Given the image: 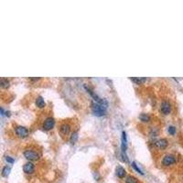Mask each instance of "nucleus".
Returning <instances> with one entry per match:
<instances>
[{
  "instance_id": "1",
  "label": "nucleus",
  "mask_w": 183,
  "mask_h": 183,
  "mask_svg": "<svg viewBox=\"0 0 183 183\" xmlns=\"http://www.w3.org/2000/svg\"><path fill=\"white\" fill-rule=\"evenodd\" d=\"M24 156L29 161H37L40 158V153L34 148H28L24 151Z\"/></svg>"
},
{
  "instance_id": "2",
  "label": "nucleus",
  "mask_w": 183,
  "mask_h": 183,
  "mask_svg": "<svg viewBox=\"0 0 183 183\" xmlns=\"http://www.w3.org/2000/svg\"><path fill=\"white\" fill-rule=\"evenodd\" d=\"M92 110L95 115L97 116H103L106 114V107H105L102 105H99L97 103H92Z\"/></svg>"
},
{
  "instance_id": "3",
  "label": "nucleus",
  "mask_w": 183,
  "mask_h": 183,
  "mask_svg": "<svg viewBox=\"0 0 183 183\" xmlns=\"http://www.w3.org/2000/svg\"><path fill=\"white\" fill-rule=\"evenodd\" d=\"M176 161H177L176 157L171 155V154H168V155H166L163 157L162 165H164V166H166V167H168V166H170V165L175 164Z\"/></svg>"
},
{
  "instance_id": "4",
  "label": "nucleus",
  "mask_w": 183,
  "mask_h": 183,
  "mask_svg": "<svg viewBox=\"0 0 183 183\" xmlns=\"http://www.w3.org/2000/svg\"><path fill=\"white\" fill-rule=\"evenodd\" d=\"M15 132L17 134V136L18 137H21V138H25L28 136V129L27 127L25 126H17L16 129H15Z\"/></svg>"
},
{
  "instance_id": "5",
  "label": "nucleus",
  "mask_w": 183,
  "mask_h": 183,
  "mask_svg": "<svg viewBox=\"0 0 183 183\" xmlns=\"http://www.w3.org/2000/svg\"><path fill=\"white\" fill-rule=\"evenodd\" d=\"M55 125V120L53 117H48L45 119L44 123H43V129L44 130H51L53 128Z\"/></svg>"
},
{
  "instance_id": "6",
  "label": "nucleus",
  "mask_w": 183,
  "mask_h": 183,
  "mask_svg": "<svg viewBox=\"0 0 183 183\" xmlns=\"http://www.w3.org/2000/svg\"><path fill=\"white\" fill-rule=\"evenodd\" d=\"M23 170H24V172L27 173V174H32L35 171V166H34V164L31 163V162H27L23 166Z\"/></svg>"
},
{
  "instance_id": "7",
  "label": "nucleus",
  "mask_w": 183,
  "mask_h": 183,
  "mask_svg": "<svg viewBox=\"0 0 183 183\" xmlns=\"http://www.w3.org/2000/svg\"><path fill=\"white\" fill-rule=\"evenodd\" d=\"M160 109H161V112L164 114H168L170 113V111H171V106H170V103L168 102L164 101L161 103Z\"/></svg>"
},
{
  "instance_id": "8",
  "label": "nucleus",
  "mask_w": 183,
  "mask_h": 183,
  "mask_svg": "<svg viewBox=\"0 0 183 183\" xmlns=\"http://www.w3.org/2000/svg\"><path fill=\"white\" fill-rule=\"evenodd\" d=\"M168 140L166 138H160V139L157 140V141L155 142V146L159 149L166 148L168 146Z\"/></svg>"
},
{
  "instance_id": "9",
  "label": "nucleus",
  "mask_w": 183,
  "mask_h": 183,
  "mask_svg": "<svg viewBox=\"0 0 183 183\" xmlns=\"http://www.w3.org/2000/svg\"><path fill=\"white\" fill-rule=\"evenodd\" d=\"M70 130H71V126H70L69 124H67V123H63L62 125H60V134H62V136L69 135Z\"/></svg>"
},
{
  "instance_id": "10",
  "label": "nucleus",
  "mask_w": 183,
  "mask_h": 183,
  "mask_svg": "<svg viewBox=\"0 0 183 183\" xmlns=\"http://www.w3.org/2000/svg\"><path fill=\"white\" fill-rule=\"evenodd\" d=\"M116 175H117L118 178H120V179L125 178V176L126 175V171H125V169L123 167L118 166V167L116 168Z\"/></svg>"
},
{
  "instance_id": "11",
  "label": "nucleus",
  "mask_w": 183,
  "mask_h": 183,
  "mask_svg": "<svg viewBox=\"0 0 183 183\" xmlns=\"http://www.w3.org/2000/svg\"><path fill=\"white\" fill-rule=\"evenodd\" d=\"M36 105L39 108H44L46 106V103L41 96H39L38 98L36 99Z\"/></svg>"
},
{
  "instance_id": "12",
  "label": "nucleus",
  "mask_w": 183,
  "mask_h": 183,
  "mask_svg": "<svg viewBox=\"0 0 183 183\" xmlns=\"http://www.w3.org/2000/svg\"><path fill=\"white\" fill-rule=\"evenodd\" d=\"M77 139H78V132L75 131V132H73L71 134V138H70V141L72 145H74L77 141Z\"/></svg>"
},
{
  "instance_id": "13",
  "label": "nucleus",
  "mask_w": 183,
  "mask_h": 183,
  "mask_svg": "<svg viewBox=\"0 0 183 183\" xmlns=\"http://www.w3.org/2000/svg\"><path fill=\"white\" fill-rule=\"evenodd\" d=\"M131 81L136 82L137 84H142L143 82H145L146 81V79H145V78H131Z\"/></svg>"
},
{
  "instance_id": "14",
  "label": "nucleus",
  "mask_w": 183,
  "mask_h": 183,
  "mask_svg": "<svg viewBox=\"0 0 183 183\" xmlns=\"http://www.w3.org/2000/svg\"><path fill=\"white\" fill-rule=\"evenodd\" d=\"M125 183H138V180L134 176H128L125 180Z\"/></svg>"
},
{
  "instance_id": "15",
  "label": "nucleus",
  "mask_w": 183,
  "mask_h": 183,
  "mask_svg": "<svg viewBox=\"0 0 183 183\" xmlns=\"http://www.w3.org/2000/svg\"><path fill=\"white\" fill-rule=\"evenodd\" d=\"M10 167H8V166H6L3 168V170H2V176L4 177H8L9 175V172H10Z\"/></svg>"
},
{
  "instance_id": "16",
  "label": "nucleus",
  "mask_w": 183,
  "mask_h": 183,
  "mask_svg": "<svg viewBox=\"0 0 183 183\" xmlns=\"http://www.w3.org/2000/svg\"><path fill=\"white\" fill-rule=\"evenodd\" d=\"M9 86V81L8 79L2 78L1 79V87L2 88H8Z\"/></svg>"
},
{
  "instance_id": "17",
  "label": "nucleus",
  "mask_w": 183,
  "mask_h": 183,
  "mask_svg": "<svg viewBox=\"0 0 183 183\" xmlns=\"http://www.w3.org/2000/svg\"><path fill=\"white\" fill-rule=\"evenodd\" d=\"M139 119L143 122H148V121H150V116L146 114H140Z\"/></svg>"
},
{
  "instance_id": "18",
  "label": "nucleus",
  "mask_w": 183,
  "mask_h": 183,
  "mask_svg": "<svg viewBox=\"0 0 183 183\" xmlns=\"http://www.w3.org/2000/svg\"><path fill=\"white\" fill-rule=\"evenodd\" d=\"M132 166H133V168H135V169L137 170V171L138 173H140V174H142V175L144 174V173L142 172V170H141V169H140V168H138V167L137 166V164H136V162H133V163H132Z\"/></svg>"
},
{
  "instance_id": "19",
  "label": "nucleus",
  "mask_w": 183,
  "mask_h": 183,
  "mask_svg": "<svg viewBox=\"0 0 183 183\" xmlns=\"http://www.w3.org/2000/svg\"><path fill=\"white\" fill-rule=\"evenodd\" d=\"M168 133L170 134V135H175L176 134V128L174 126H169L168 127Z\"/></svg>"
},
{
  "instance_id": "20",
  "label": "nucleus",
  "mask_w": 183,
  "mask_h": 183,
  "mask_svg": "<svg viewBox=\"0 0 183 183\" xmlns=\"http://www.w3.org/2000/svg\"><path fill=\"white\" fill-rule=\"evenodd\" d=\"M6 160H7L8 162H9V163H11V164L14 163V159L10 157H6Z\"/></svg>"
}]
</instances>
